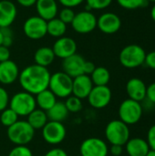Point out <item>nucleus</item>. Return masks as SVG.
Instances as JSON below:
<instances>
[{
    "label": "nucleus",
    "instance_id": "obj_1",
    "mask_svg": "<svg viewBox=\"0 0 155 156\" xmlns=\"http://www.w3.org/2000/svg\"><path fill=\"white\" fill-rule=\"evenodd\" d=\"M50 76L51 74L47 68L33 64L20 71L18 81L25 91L37 95L42 90L48 89Z\"/></svg>",
    "mask_w": 155,
    "mask_h": 156
},
{
    "label": "nucleus",
    "instance_id": "obj_2",
    "mask_svg": "<svg viewBox=\"0 0 155 156\" xmlns=\"http://www.w3.org/2000/svg\"><path fill=\"white\" fill-rule=\"evenodd\" d=\"M7 138L15 145H26L34 138L35 130L26 121H17L7 128Z\"/></svg>",
    "mask_w": 155,
    "mask_h": 156
},
{
    "label": "nucleus",
    "instance_id": "obj_3",
    "mask_svg": "<svg viewBox=\"0 0 155 156\" xmlns=\"http://www.w3.org/2000/svg\"><path fill=\"white\" fill-rule=\"evenodd\" d=\"M36 107L35 96L25 90L14 94L9 100V108L12 109L18 117H27Z\"/></svg>",
    "mask_w": 155,
    "mask_h": 156
},
{
    "label": "nucleus",
    "instance_id": "obj_4",
    "mask_svg": "<svg viewBox=\"0 0 155 156\" xmlns=\"http://www.w3.org/2000/svg\"><path fill=\"white\" fill-rule=\"evenodd\" d=\"M145 56L146 52L143 48L136 44H131L121 50L119 59L124 68L135 69L144 63Z\"/></svg>",
    "mask_w": 155,
    "mask_h": 156
},
{
    "label": "nucleus",
    "instance_id": "obj_5",
    "mask_svg": "<svg viewBox=\"0 0 155 156\" xmlns=\"http://www.w3.org/2000/svg\"><path fill=\"white\" fill-rule=\"evenodd\" d=\"M73 79L63 71H58L50 76L48 90H50L57 98L67 99L72 95Z\"/></svg>",
    "mask_w": 155,
    "mask_h": 156
},
{
    "label": "nucleus",
    "instance_id": "obj_6",
    "mask_svg": "<svg viewBox=\"0 0 155 156\" xmlns=\"http://www.w3.org/2000/svg\"><path fill=\"white\" fill-rule=\"evenodd\" d=\"M105 137L112 145H125L130 139V129L121 120L111 121L105 128Z\"/></svg>",
    "mask_w": 155,
    "mask_h": 156
},
{
    "label": "nucleus",
    "instance_id": "obj_7",
    "mask_svg": "<svg viewBox=\"0 0 155 156\" xmlns=\"http://www.w3.org/2000/svg\"><path fill=\"white\" fill-rule=\"evenodd\" d=\"M143 113V109L141 102L132 99L124 100L119 107L118 114L120 120L125 124L133 125L140 122Z\"/></svg>",
    "mask_w": 155,
    "mask_h": 156
},
{
    "label": "nucleus",
    "instance_id": "obj_8",
    "mask_svg": "<svg viewBox=\"0 0 155 156\" xmlns=\"http://www.w3.org/2000/svg\"><path fill=\"white\" fill-rule=\"evenodd\" d=\"M41 131L44 141L51 145H58L61 144L67 136L65 125L58 122L48 121Z\"/></svg>",
    "mask_w": 155,
    "mask_h": 156
},
{
    "label": "nucleus",
    "instance_id": "obj_9",
    "mask_svg": "<svg viewBox=\"0 0 155 156\" xmlns=\"http://www.w3.org/2000/svg\"><path fill=\"white\" fill-rule=\"evenodd\" d=\"M70 25L77 33L88 34L97 27V17L92 12L84 10L75 14L74 19Z\"/></svg>",
    "mask_w": 155,
    "mask_h": 156
},
{
    "label": "nucleus",
    "instance_id": "obj_10",
    "mask_svg": "<svg viewBox=\"0 0 155 156\" xmlns=\"http://www.w3.org/2000/svg\"><path fill=\"white\" fill-rule=\"evenodd\" d=\"M23 31L26 37L30 39H41L47 35V21L38 16H30L25 21Z\"/></svg>",
    "mask_w": 155,
    "mask_h": 156
},
{
    "label": "nucleus",
    "instance_id": "obj_11",
    "mask_svg": "<svg viewBox=\"0 0 155 156\" xmlns=\"http://www.w3.org/2000/svg\"><path fill=\"white\" fill-rule=\"evenodd\" d=\"M79 152L81 156H108L109 147L103 140L90 137L81 143Z\"/></svg>",
    "mask_w": 155,
    "mask_h": 156
},
{
    "label": "nucleus",
    "instance_id": "obj_12",
    "mask_svg": "<svg viewBox=\"0 0 155 156\" xmlns=\"http://www.w3.org/2000/svg\"><path fill=\"white\" fill-rule=\"evenodd\" d=\"M111 97L112 93L108 86H93L87 99L92 108L100 110L110 104Z\"/></svg>",
    "mask_w": 155,
    "mask_h": 156
},
{
    "label": "nucleus",
    "instance_id": "obj_13",
    "mask_svg": "<svg viewBox=\"0 0 155 156\" xmlns=\"http://www.w3.org/2000/svg\"><path fill=\"white\" fill-rule=\"evenodd\" d=\"M121 27L122 20L114 13H104L97 18V27L105 34H114L120 30Z\"/></svg>",
    "mask_w": 155,
    "mask_h": 156
},
{
    "label": "nucleus",
    "instance_id": "obj_14",
    "mask_svg": "<svg viewBox=\"0 0 155 156\" xmlns=\"http://www.w3.org/2000/svg\"><path fill=\"white\" fill-rule=\"evenodd\" d=\"M52 49L57 58L64 59L76 53L77 43L73 38L63 36L56 40Z\"/></svg>",
    "mask_w": 155,
    "mask_h": 156
},
{
    "label": "nucleus",
    "instance_id": "obj_15",
    "mask_svg": "<svg viewBox=\"0 0 155 156\" xmlns=\"http://www.w3.org/2000/svg\"><path fill=\"white\" fill-rule=\"evenodd\" d=\"M93 86L94 85L89 75L81 74L79 76H77L73 78L72 95L80 100L87 99Z\"/></svg>",
    "mask_w": 155,
    "mask_h": 156
},
{
    "label": "nucleus",
    "instance_id": "obj_16",
    "mask_svg": "<svg viewBox=\"0 0 155 156\" xmlns=\"http://www.w3.org/2000/svg\"><path fill=\"white\" fill-rule=\"evenodd\" d=\"M85 59L82 56L75 53L70 57H68L63 59L62 69L63 72L68 74L72 79L83 74V66Z\"/></svg>",
    "mask_w": 155,
    "mask_h": 156
},
{
    "label": "nucleus",
    "instance_id": "obj_17",
    "mask_svg": "<svg viewBox=\"0 0 155 156\" xmlns=\"http://www.w3.org/2000/svg\"><path fill=\"white\" fill-rule=\"evenodd\" d=\"M19 69L16 62L8 59L0 62V83L3 85L13 84L19 77Z\"/></svg>",
    "mask_w": 155,
    "mask_h": 156
},
{
    "label": "nucleus",
    "instance_id": "obj_18",
    "mask_svg": "<svg viewBox=\"0 0 155 156\" xmlns=\"http://www.w3.org/2000/svg\"><path fill=\"white\" fill-rule=\"evenodd\" d=\"M146 90L147 86L144 81L139 78H132L126 84V92L129 99L139 102L146 99Z\"/></svg>",
    "mask_w": 155,
    "mask_h": 156
},
{
    "label": "nucleus",
    "instance_id": "obj_19",
    "mask_svg": "<svg viewBox=\"0 0 155 156\" xmlns=\"http://www.w3.org/2000/svg\"><path fill=\"white\" fill-rule=\"evenodd\" d=\"M17 10L15 4L8 0L0 1V28L9 27L16 17Z\"/></svg>",
    "mask_w": 155,
    "mask_h": 156
},
{
    "label": "nucleus",
    "instance_id": "obj_20",
    "mask_svg": "<svg viewBox=\"0 0 155 156\" xmlns=\"http://www.w3.org/2000/svg\"><path fill=\"white\" fill-rule=\"evenodd\" d=\"M35 5L38 16L46 21L55 18L58 15V8L56 0H37Z\"/></svg>",
    "mask_w": 155,
    "mask_h": 156
},
{
    "label": "nucleus",
    "instance_id": "obj_21",
    "mask_svg": "<svg viewBox=\"0 0 155 156\" xmlns=\"http://www.w3.org/2000/svg\"><path fill=\"white\" fill-rule=\"evenodd\" d=\"M125 150L129 156H146L150 147L146 140L136 137L129 139L125 144Z\"/></svg>",
    "mask_w": 155,
    "mask_h": 156
},
{
    "label": "nucleus",
    "instance_id": "obj_22",
    "mask_svg": "<svg viewBox=\"0 0 155 156\" xmlns=\"http://www.w3.org/2000/svg\"><path fill=\"white\" fill-rule=\"evenodd\" d=\"M56 56L52 48L49 47H42L36 50L34 54V61L35 64L41 66V67H48L50 64L53 63Z\"/></svg>",
    "mask_w": 155,
    "mask_h": 156
},
{
    "label": "nucleus",
    "instance_id": "obj_23",
    "mask_svg": "<svg viewBox=\"0 0 155 156\" xmlns=\"http://www.w3.org/2000/svg\"><path fill=\"white\" fill-rule=\"evenodd\" d=\"M47 112L48 121L63 122L69 116V111L63 101H57Z\"/></svg>",
    "mask_w": 155,
    "mask_h": 156
},
{
    "label": "nucleus",
    "instance_id": "obj_24",
    "mask_svg": "<svg viewBox=\"0 0 155 156\" xmlns=\"http://www.w3.org/2000/svg\"><path fill=\"white\" fill-rule=\"evenodd\" d=\"M35 99L36 104L38 107V109H41L45 112H48L57 102V97L48 89L37 93Z\"/></svg>",
    "mask_w": 155,
    "mask_h": 156
},
{
    "label": "nucleus",
    "instance_id": "obj_25",
    "mask_svg": "<svg viewBox=\"0 0 155 156\" xmlns=\"http://www.w3.org/2000/svg\"><path fill=\"white\" fill-rule=\"evenodd\" d=\"M26 122L30 124V126L36 130H42V128L48 122V118L47 112L41 109H35L28 116Z\"/></svg>",
    "mask_w": 155,
    "mask_h": 156
},
{
    "label": "nucleus",
    "instance_id": "obj_26",
    "mask_svg": "<svg viewBox=\"0 0 155 156\" xmlns=\"http://www.w3.org/2000/svg\"><path fill=\"white\" fill-rule=\"evenodd\" d=\"M67 31V25L63 23L59 18H53L47 21V34L53 37L59 38L65 35Z\"/></svg>",
    "mask_w": 155,
    "mask_h": 156
},
{
    "label": "nucleus",
    "instance_id": "obj_27",
    "mask_svg": "<svg viewBox=\"0 0 155 156\" xmlns=\"http://www.w3.org/2000/svg\"><path fill=\"white\" fill-rule=\"evenodd\" d=\"M90 77L94 86H107L111 80V73L104 67H96Z\"/></svg>",
    "mask_w": 155,
    "mask_h": 156
},
{
    "label": "nucleus",
    "instance_id": "obj_28",
    "mask_svg": "<svg viewBox=\"0 0 155 156\" xmlns=\"http://www.w3.org/2000/svg\"><path fill=\"white\" fill-rule=\"evenodd\" d=\"M18 121V115L9 107L0 112V122L5 127H10Z\"/></svg>",
    "mask_w": 155,
    "mask_h": 156
},
{
    "label": "nucleus",
    "instance_id": "obj_29",
    "mask_svg": "<svg viewBox=\"0 0 155 156\" xmlns=\"http://www.w3.org/2000/svg\"><path fill=\"white\" fill-rule=\"evenodd\" d=\"M82 100L70 95L69 97L67 98L66 101H65V105L69 111V112H72V113H77L79 112H80L83 108V104H82Z\"/></svg>",
    "mask_w": 155,
    "mask_h": 156
},
{
    "label": "nucleus",
    "instance_id": "obj_30",
    "mask_svg": "<svg viewBox=\"0 0 155 156\" xmlns=\"http://www.w3.org/2000/svg\"><path fill=\"white\" fill-rule=\"evenodd\" d=\"M118 4L125 9L133 10L143 7L146 5V0H117Z\"/></svg>",
    "mask_w": 155,
    "mask_h": 156
},
{
    "label": "nucleus",
    "instance_id": "obj_31",
    "mask_svg": "<svg viewBox=\"0 0 155 156\" xmlns=\"http://www.w3.org/2000/svg\"><path fill=\"white\" fill-rule=\"evenodd\" d=\"M87 2V11H90L91 9L101 10L107 8L111 3L112 0H85Z\"/></svg>",
    "mask_w": 155,
    "mask_h": 156
},
{
    "label": "nucleus",
    "instance_id": "obj_32",
    "mask_svg": "<svg viewBox=\"0 0 155 156\" xmlns=\"http://www.w3.org/2000/svg\"><path fill=\"white\" fill-rule=\"evenodd\" d=\"M7 156H33V153L26 145H16Z\"/></svg>",
    "mask_w": 155,
    "mask_h": 156
},
{
    "label": "nucleus",
    "instance_id": "obj_33",
    "mask_svg": "<svg viewBox=\"0 0 155 156\" xmlns=\"http://www.w3.org/2000/svg\"><path fill=\"white\" fill-rule=\"evenodd\" d=\"M75 14H76V13L73 11V9H72V8H69V7H64L63 9H61V10H60L58 18H59L63 23H65L66 25H68V24H71V22H72V21H73V19H74Z\"/></svg>",
    "mask_w": 155,
    "mask_h": 156
},
{
    "label": "nucleus",
    "instance_id": "obj_34",
    "mask_svg": "<svg viewBox=\"0 0 155 156\" xmlns=\"http://www.w3.org/2000/svg\"><path fill=\"white\" fill-rule=\"evenodd\" d=\"M2 35H3V46L9 48L13 44V32L9 27H3L0 28Z\"/></svg>",
    "mask_w": 155,
    "mask_h": 156
},
{
    "label": "nucleus",
    "instance_id": "obj_35",
    "mask_svg": "<svg viewBox=\"0 0 155 156\" xmlns=\"http://www.w3.org/2000/svg\"><path fill=\"white\" fill-rule=\"evenodd\" d=\"M9 100V94L6 91V90L3 87H0V112L8 107Z\"/></svg>",
    "mask_w": 155,
    "mask_h": 156
},
{
    "label": "nucleus",
    "instance_id": "obj_36",
    "mask_svg": "<svg viewBox=\"0 0 155 156\" xmlns=\"http://www.w3.org/2000/svg\"><path fill=\"white\" fill-rule=\"evenodd\" d=\"M147 143L151 150L155 151V124L151 126L147 133Z\"/></svg>",
    "mask_w": 155,
    "mask_h": 156
},
{
    "label": "nucleus",
    "instance_id": "obj_37",
    "mask_svg": "<svg viewBox=\"0 0 155 156\" xmlns=\"http://www.w3.org/2000/svg\"><path fill=\"white\" fill-rule=\"evenodd\" d=\"M146 98L147 100L155 104V82L151 83L146 90Z\"/></svg>",
    "mask_w": 155,
    "mask_h": 156
},
{
    "label": "nucleus",
    "instance_id": "obj_38",
    "mask_svg": "<svg viewBox=\"0 0 155 156\" xmlns=\"http://www.w3.org/2000/svg\"><path fill=\"white\" fill-rule=\"evenodd\" d=\"M144 63L146 64V66L148 68H150L152 69H155V50L146 54Z\"/></svg>",
    "mask_w": 155,
    "mask_h": 156
},
{
    "label": "nucleus",
    "instance_id": "obj_39",
    "mask_svg": "<svg viewBox=\"0 0 155 156\" xmlns=\"http://www.w3.org/2000/svg\"><path fill=\"white\" fill-rule=\"evenodd\" d=\"M59 3L64 6V7H69L73 8L75 6L79 5L81 3H83L85 0H58Z\"/></svg>",
    "mask_w": 155,
    "mask_h": 156
},
{
    "label": "nucleus",
    "instance_id": "obj_40",
    "mask_svg": "<svg viewBox=\"0 0 155 156\" xmlns=\"http://www.w3.org/2000/svg\"><path fill=\"white\" fill-rule=\"evenodd\" d=\"M10 59V50L3 45L0 46V62H4Z\"/></svg>",
    "mask_w": 155,
    "mask_h": 156
},
{
    "label": "nucleus",
    "instance_id": "obj_41",
    "mask_svg": "<svg viewBox=\"0 0 155 156\" xmlns=\"http://www.w3.org/2000/svg\"><path fill=\"white\" fill-rule=\"evenodd\" d=\"M44 156H69L67 152L61 148H54L47 152Z\"/></svg>",
    "mask_w": 155,
    "mask_h": 156
},
{
    "label": "nucleus",
    "instance_id": "obj_42",
    "mask_svg": "<svg viewBox=\"0 0 155 156\" xmlns=\"http://www.w3.org/2000/svg\"><path fill=\"white\" fill-rule=\"evenodd\" d=\"M95 68H96V66H95V64L93 62L85 60V63H84V66H83V74L90 76V74L94 71Z\"/></svg>",
    "mask_w": 155,
    "mask_h": 156
},
{
    "label": "nucleus",
    "instance_id": "obj_43",
    "mask_svg": "<svg viewBox=\"0 0 155 156\" xmlns=\"http://www.w3.org/2000/svg\"><path fill=\"white\" fill-rule=\"evenodd\" d=\"M109 151L111 152V154L113 156H120L123 152V148H122V145L112 144L111 146V148L109 149Z\"/></svg>",
    "mask_w": 155,
    "mask_h": 156
},
{
    "label": "nucleus",
    "instance_id": "obj_44",
    "mask_svg": "<svg viewBox=\"0 0 155 156\" xmlns=\"http://www.w3.org/2000/svg\"><path fill=\"white\" fill-rule=\"evenodd\" d=\"M16 2L24 7H30L32 5H35L37 0H16Z\"/></svg>",
    "mask_w": 155,
    "mask_h": 156
},
{
    "label": "nucleus",
    "instance_id": "obj_45",
    "mask_svg": "<svg viewBox=\"0 0 155 156\" xmlns=\"http://www.w3.org/2000/svg\"><path fill=\"white\" fill-rule=\"evenodd\" d=\"M151 17L155 22V4L153 5V6L152 7V9H151Z\"/></svg>",
    "mask_w": 155,
    "mask_h": 156
},
{
    "label": "nucleus",
    "instance_id": "obj_46",
    "mask_svg": "<svg viewBox=\"0 0 155 156\" xmlns=\"http://www.w3.org/2000/svg\"><path fill=\"white\" fill-rule=\"evenodd\" d=\"M146 156H155V151L150 149V151L148 152V154H146Z\"/></svg>",
    "mask_w": 155,
    "mask_h": 156
},
{
    "label": "nucleus",
    "instance_id": "obj_47",
    "mask_svg": "<svg viewBox=\"0 0 155 156\" xmlns=\"http://www.w3.org/2000/svg\"><path fill=\"white\" fill-rule=\"evenodd\" d=\"M3 44V35H2V32L0 30V46Z\"/></svg>",
    "mask_w": 155,
    "mask_h": 156
},
{
    "label": "nucleus",
    "instance_id": "obj_48",
    "mask_svg": "<svg viewBox=\"0 0 155 156\" xmlns=\"http://www.w3.org/2000/svg\"><path fill=\"white\" fill-rule=\"evenodd\" d=\"M147 2H152V3H154L155 4V0H146Z\"/></svg>",
    "mask_w": 155,
    "mask_h": 156
},
{
    "label": "nucleus",
    "instance_id": "obj_49",
    "mask_svg": "<svg viewBox=\"0 0 155 156\" xmlns=\"http://www.w3.org/2000/svg\"><path fill=\"white\" fill-rule=\"evenodd\" d=\"M79 156H81V155H79Z\"/></svg>",
    "mask_w": 155,
    "mask_h": 156
}]
</instances>
